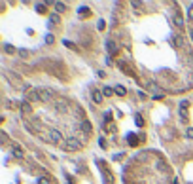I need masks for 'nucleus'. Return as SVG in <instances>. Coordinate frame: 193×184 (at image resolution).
<instances>
[{
	"label": "nucleus",
	"instance_id": "nucleus-1",
	"mask_svg": "<svg viewBox=\"0 0 193 184\" xmlns=\"http://www.w3.org/2000/svg\"><path fill=\"white\" fill-rule=\"evenodd\" d=\"M42 139H44L45 143H51V144H59L63 143V135H61V131H57V129H47L44 135H40Z\"/></svg>",
	"mask_w": 193,
	"mask_h": 184
},
{
	"label": "nucleus",
	"instance_id": "nucleus-2",
	"mask_svg": "<svg viewBox=\"0 0 193 184\" xmlns=\"http://www.w3.org/2000/svg\"><path fill=\"white\" fill-rule=\"evenodd\" d=\"M40 101V93H38V89H30L27 88L25 89V103H38Z\"/></svg>",
	"mask_w": 193,
	"mask_h": 184
},
{
	"label": "nucleus",
	"instance_id": "nucleus-3",
	"mask_svg": "<svg viewBox=\"0 0 193 184\" xmlns=\"http://www.w3.org/2000/svg\"><path fill=\"white\" fill-rule=\"evenodd\" d=\"M64 144H66V150H80V148H81V143L78 141V139H74V137L66 139Z\"/></svg>",
	"mask_w": 193,
	"mask_h": 184
},
{
	"label": "nucleus",
	"instance_id": "nucleus-4",
	"mask_svg": "<svg viewBox=\"0 0 193 184\" xmlns=\"http://www.w3.org/2000/svg\"><path fill=\"white\" fill-rule=\"evenodd\" d=\"M38 93H40V101H51L53 99V91L51 89L42 88V89H38Z\"/></svg>",
	"mask_w": 193,
	"mask_h": 184
},
{
	"label": "nucleus",
	"instance_id": "nucleus-5",
	"mask_svg": "<svg viewBox=\"0 0 193 184\" xmlns=\"http://www.w3.org/2000/svg\"><path fill=\"white\" fill-rule=\"evenodd\" d=\"M106 50H108L110 55H117V46L114 44L112 40H106Z\"/></svg>",
	"mask_w": 193,
	"mask_h": 184
},
{
	"label": "nucleus",
	"instance_id": "nucleus-6",
	"mask_svg": "<svg viewBox=\"0 0 193 184\" xmlns=\"http://www.w3.org/2000/svg\"><path fill=\"white\" fill-rule=\"evenodd\" d=\"M80 127H81V131H83V133H91V131H93V125H91V122H87V120H83L80 124Z\"/></svg>",
	"mask_w": 193,
	"mask_h": 184
},
{
	"label": "nucleus",
	"instance_id": "nucleus-7",
	"mask_svg": "<svg viewBox=\"0 0 193 184\" xmlns=\"http://www.w3.org/2000/svg\"><path fill=\"white\" fill-rule=\"evenodd\" d=\"M21 112H23L25 116L32 114V105H30V103H25V101H23V105H21Z\"/></svg>",
	"mask_w": 193,
	"mask_h": 184
},
{
	"label": "nucleus",
	"instance_id": "nucleus-8",
	"mask_svg": "<svg viewBox=\"0 0 193 184\" xmlns=\"http://www.w3.org/2000/svg\"><path fill=\"white\" fill-rule=\"evenodd\" d=\"M93 101L97 103V105H100V103L104 101V93H100V91H97V89H93Z\"/></svg>",
	"mask_w": 193,
	"mask_h": 184
},
{
	"label": "nucleus",
	"instance_id": "nucleus-9",
	"mask_svg": "<svg viewBox=\"0 0 193 184\" xmlns=\"http://www.w3.org/2000/svg\"><path fill=\"white\" fill-rule=\"evenodd\" d=\"M55 108H57V110H66V101H64V99L55 101Z\"/></svg>",
	"mask_w": 193,
	"mask_h": 184
},
{
	"label": "nucleus",
	"instance_id": "nucleus-10",
	"mask_svg": "<svg viewBox=\"0 0 193 184\" xmlns=\"http://www.w3.org/2000/svg\"><path fill=\"white\" fill-rule=\"evenodd\" d=\"M12 152H14V156H15V158H19V160H23V158H25L23 150H21V148H17V144L14 146V150H12Z\"/></svg>",
	"mask_w": 193,
	"mask_h": 184
},
{
	"label": "nucleus",
	"instance_id": "nucleus-11",
	"mask_svg": "<svg viewBox=\"0 0 193 184\" xmlns=\"http://www.w3.org/2000/svg\"><path fill=\"white\" fill-rule=\"evenodd\" d=\"M114 91H116V95H119V97H123L127 93V89L123 88V86H116V88H114Z\"/></svg>",
	"mask_w": 193,
	"mask_h": 184
},
{
	"label": "nucleus",
	"instance_id": "nucleus-12",
	"mask_svg": "<svg viewBox=\"0 0 193 184\" xmlns=\"http://www.w3.org/2000/svg\"><path fill=\"white\" fill-rule=\"evenodd\" d=\"M55 10H57L59 14H61V12H64V10H66V6H64L63 2H57V4H55Z\"/></svg>",
	"mask_w": 193,
	"mask_h": 184
},
{
	"label": "nucleus",
	"instance_id": "nucleus-13",
	"mask_svg": "<svg viewBox=\"0 0 193 184\" xmlns=\"http://www.w3.org/2000/svg\"><path fill=\"white\" fill-rule=\"evenodd\" d=\"M135 122H136V125H138V127H144V120H142V116H140V114H136Z\"/></svg>",
	"mask_w": 193,
	"mask_h": 184
},
{
	"label": "nucleus",
	"instance_id": "nucleus-14",
	"mask_svg": "<svg viewBox=\"0 0 193 184\" xmlns=\"http://www.w3.org/2000/svg\"><path fill=\"white\" fill-rule=\"evenodd\" d=\"M174 23H176V27H184V21H182L180 15H174Z\"/></svg>",
	"mask_w": 193,
	"mask_h": 184
},
{
	"label": "nucleus",
	"instance_id": "nucleus-15",
	"mask_svg": "<svg viewBox=\"0 0 193 184\" xmlns=\"http://www.w3.org/2000/svg\"><path fill=\"white\" fill-rule=\"evenodd\" d=\"M49 21H51V23L55 25V23H59V21H61V17H59L57 14H53V15H51V17H49Z\"/></svg>",
	"mask_w": 193,
	"mask_h": 184
},
{
	"label": "nucleus",
	"instance_id": "nucleus-16",
	"mask_svg": "<svg viewBox=\"0 0 193 184\" xmlns=\"http://www.w3.org/2000/svg\"><path fill=\"white\" fill-rule=\"evenodd\" d=\"M36 10H38V14H45V4H38Z\"/></svg>",
	"mask_w": 193,
	"mask_h": 184
},
{
	"label": "nucleus",
	"instance_id": "nucleus-17",
	"mask_svg": "<svg viewBox=\"0 0 193 184\" xmlns=\"http://www.w3.org/2000/svg\"><path fill=\"white\" fill-rule=\"evenodd\" d=\"M4 50L8 51V53H15V48H14V46H9V44H6V46H4Z\"/></svg>",
	"mask_w": 193,
	"mask_h": 184
},
{
	"label": "nucleus",
	"instance_id": "nucleus-18",
	"mask_svg": "<svg viewBox=\"0 0 193 184\" xmlns=\"http://www.w3.org/2000/svg\"><path fill=\"white\" fill-rule=\"evenodd\" d=\"M53 34H45V42H47V44H53Z\"/></svg>",
	"mask_w": 193,
	"mask_h": 184
},
{
	"label": "nucleus",
	"instance_id": "nucleus-19",
	"mask_svg": "<svg viewBox=\"0 0 193 184\" xmlns=\"http://www.w3.org/2000/svg\"><path fill=\"white\" fill-rule=\"evenodd\" d=\"M102 93H104V95H112V93H116V91H114L112 88H104V91H102Z\"/></svg>",
	"mask_w": 193,
	"mask_h": 184
},
{
	"label": "nucleus",
	"instance_id": "nucleus-20",
	"mask_svg": "<svg viewBox=\"0 0 193 184\" xmlns=\"http://www.w3.org/2000/svg\"><path fill=\"white\" fill-rule=\"evenodd\" d=\"M186 135H188V139H193V127H189L188 131H186Z\"/></svg>",
	"mask_w": 193,
	"mask_h": 184
},
{
	"label": "nucleus",
	"instance_id": "nucleus-21",
	"mask_svg": "<svg viewBox=\"0 0 193 184\" xmlns=\"http://www.w3.org/2000/svg\"><path fill=\"white\" fill-rule=\"evenodd\" d=\"M38 184H49V179H44V177H42V179L38 180Z\"/></svg>",
	"mask_w": 193,
	"mask_h": 184
},
{
	"label": "nucleus",
	"instance_id": "nucleus-22",
	"mask_svg": "<svg viewBox=\"0 0 193 184\" xmlns=\"http://www.w3.org/2000/svg\"><path fill=\"white\" fill-rule=\"evenodd\" d=\"M19 53H21V57H28V51L27 50H19Z\"/></svg>",
	"mask_w": 193,
	"mask_h": 184
},
{
	"label": "nucleus",
	"instance_id": "nucleus-23",
	"mask_svg": "<svg viewBox=\"0 0 193 184\" xmlns=\"http://www.w3.org/2000/svg\"><path fill=\"white\" fill-rule=\"evenodd\" d=\"M99 144H100V146H102V148H106V141H104V139H102V137H100V139H99Z\"/></svg>",
	"mask_w": 193,
	"mask_h": 184
},
{
	"label": "nucleus",
	"instance_id": "nucleus-24",
	"mask_svg": "<svg viewBox=\"0 0 193 184\" xmlns=\"http://www.w3.org/2000/svg\"><path fill=\"white\" fill-rule=\"evenodd\" d=\"M80 15H87V8H80Z\"/></svg>",
	"mask_w": 193,
	"mask_h": 184
},
{
	"label": "nucleus",
	"instance_id": "nucleus-25",
	"mask_svg": "<svg viewBox=\"0 0 193 184\" xmlns=\"http://www.w3.org/2000/svg\"><path fill=\"white\" fill-rule=\"evenodd\" d=\"M104 27H106V23H104V21H99V31H102Z\"/></svg>",
	"mask_w": 193,
	"mask_h": 184
},
{
	"label": "nucleus",
	"instance_id": "nucleus-26",
	"mask_svg": "<svg viewBox=\"0 0 193 184\" xmlns=\"http://www.w3.org/2000/svg\"><path fill=\"white\" fill-rule=\"evenodd\" d=\"M64 46H66V48H74V44H72V42H68V40H64Z\"/></svg>",
	"mask_w": 193,
	"mask_h": 184
},
{
	"label": "nucleus",
	"instance_id": "nucleus-27",
	"mask_svg": "<svg viewBox=\"0 0 193 184\" xmlns=\"http://www.w3.org/2000/svg\"><path fill=\"white\" fill-rule=\"evenodd\" d=\"M189 19L193 21V10H189Z\"/></svg>",
	"mask_w": 193,
	"mask_h": 184
},
{
	"label": "nucleus",
	"instance_id": "nucleus-28",
	"mask_svg": "<svg viewBox=\"0 0 193 184\" xmlns=\"http://www.w3.org/2000/svg\"><path fill=\"white\" fill-rule=\"evenodd\" d=\"M189 36H191V40H193V29H191V31H189Z\"/></svg>",
	"mask_w": 193,
	"mask_h": 184
},
{
	"label": "nucleus",
	"instance_id": "nucleus-29",
	"mask_svg": "<svg viewBox=\"0 0 193 184\" xmlns=\"http://www.w3.org/2000/svg\"><path fill=\"white\" fill-rule=\"evenodd\" d=\"M66 184H70V182H66Z\"/></svg>",
	"mask_w": 193,
	"mask_h": 184
}]
</instances>
